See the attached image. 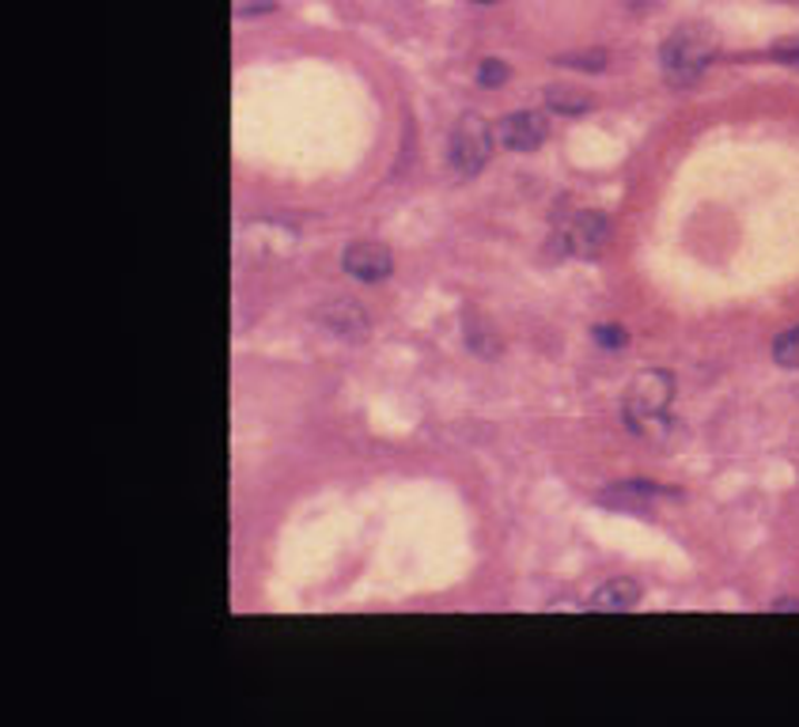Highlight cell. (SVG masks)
Listing matches in <instances>:
<instances>
[{
  "label": "cell",
  "mask_w": 799,
  "mask_h": 727,
  "mask_svg": "<svg viewBox=\"0 0 799 727\" xmlns=\"http://www.w3.org/2000/svg\"><path fill=\"white\" fill-rule=\"evenodd\" d=\"M595 342L606 348H622V345H629V334L622 326H595Z\"/></svg>",
  "instance_id": "cell-13"
},
{
  "label": "cell",
  "mask_w": 799,
  "mask_h": 727,
  "mask_svg": "<svg viewBox=\"0 0 799 727\" xmlns=\"http://www.w3.org/2000/svg\"><path fill=\"white\" fill-rule=\"evenodd\" d=\"M663 497L660 485H652V481H622L618 489H610L603 493V504H618V508H644L648 500Z\"/></svg>",
  "instance_id": "cell-8"
},
{
  "label": "cell",
  "mask_w": 799,
  "mask_h": 727,
  "mask_svg": "<svg viewBox=\"0 0 799 727\" xmlns=\"http://www.w3.org/2000/svg\"><path fill=\"white\" fill-rule=\"evenodd\" d=\"M274 0H235V16H258V12H274Z\"/></svg>",
  "instance_id": "cell-14"
},
{
  "label": "cell",
  "mask_w": 799,
  "mask_h": 727,
  "mask_svg": "<svg viewBox=\"0 0 799 727\" xmlns=\"http://www.w3.org/2000/svg\"><path fill=\"white\" fill-rule=\"evenodd\" d=\"M773 356H777V364H785V367H799V337H796V330L780 334V342L773 345Z\"/></svg>",
  "instance_id": "cell-10"
},
{
  "label": "cell",
  "mask_w": 799,
  "mask_h": 727,
  "mask_svg": "<svg viewBox=\"0 0 799 727\" xmlns=\"http://www.w3.org/2000/svg\"><path fill=\"white\" fill-rule=\"evenodd\" d=\"M773 610H788V613H792V610H799V602H796V599H777Z\"/></svg>",
  "instance_id": "cell-16"
},
{
  "label": "cell",
  "mask_w": 799,
  "mask_h": 727,
  "mask_svg": "<svg viewBox=\"0 0 799 727\" xmlns=\"http://www.w3.org/2000/svg\"><path fill=\"white\" fill-rule=\"evenodd\" d=\"M558 65H569V69H606V53L603 50H591V53H565V58H558Z\"/></svg>",
  "instance_id": "cell-11"
},
{
  "label": "cell",
  "mask_w": 799,
  "mask_h": 727,
  "mask_svg": "<svg viewBox=\"0 0 799 727\" xmlns=\"http://www.w3.org/2000/svg\"><path fill=\"white\" fill-rule=\"evenodd\" d=\"M504 80H507V65L504 61H496V58L482 61V69H477V83H485V88H496V83H504Z\"/></svg>",
  "instance_id": "cell-12"
},
{
  "label": "cell",
  "mask_w": 799,
  "mask_h": 727,
  "mask_svg": "<svg viewBox=\"0 0 799 727\" xmlns=\"http://www.w3.org/2000/svg\"><path fill=\"white\" fill-rule=\"evenodd\" d=\"M773 58L785 65H799V42H780L773 46Z\"/></svg>",
  "instance_id": "cell-15"
},
{
  "label": "cell",
  "mask_w": 799,
  "mask_h": 727,
  "mask_svg": "<svg viewBox=\"0 0 799 727\" xmlns=\"http://www.w3.org/2000/svg\"><path fill=\"white\" fill-rule=\"evenodd\" d=\"M546 102H550V110H558V115H584V110H591L588 91L565 88V83H553V88L546 91Z\"/></svg>",
  "instance_id": "cell-9"
},
{
  "label": "cell",
  "mask_w": 799,
  "mask_h": 727,
  "mask_svg": "<svg viewBox=\"0 0 799 727\" xmlns=\"http://www.w3.org/2000/svg\"><path fill=\"white\" fill-rule=\"evenodd\" d=\"M342 266H345L349 277L364 281V285H375V281H387L394 273V258L383 243L361 239V243H349V247H345Z\"/></svg>",
  "instance_id": "cell-4"
},
{
  "label": "cell",
  "mask_w": 799,
  "mask_h": 727,
  "mask_svg": "<svg viewBox=\"0 0 799 727\" xmlns=\"http://www.w3.org/2000/svg\"><path fill=\"white\" fill-rule=\"evenodd\" d=\"M477 4H493V0H477Z\"/></svg>",
  "instance_id": "cell-18"
},
{
  "label": "cell",
  "mask_w": 799,
  "mask_h": 727,
  "mask_svg": "<svg viewBox=\"0 0 799 727\" xmlns=\"http://www.w3.org/2000/svg\"><path fill=\"white\" fill-rule=\"evenodd\" d=\"M796 337H799V326H796Z\"/></svg>",
  "instance_id": "cell-19"
},
{
  "label": "cell",
  "mask_w": 799,
  "mask_h": 727,
  "mask_svg": "<svg viewBox=\"0 0 799 727\" xmlns=\"http://www.w3.org/2000/svg\"><path fill=\"white\" fill-rule=\"evenodd\" d=\"M561 239H565V250L576 254V258H595L610 239V220L603 213H576Z\"/></svg>",
  "instance_id": "cell-6"
},
{
  "label": "cell",
  "mask_w": 799,
  "mask_h": 727,
  "mask_svg": "<svg viewBox=\"0 0 799 727\" xmlns=\"http://www.w3.org/2000/svg\"><path fill=\"white\" fill-rule=\"evenodd\" d=\"M622 4H629V8H641V4H648V0H622Z\"/></svg>",
  "instance_id": "cell-17"
},
{
  "label": "cell",
  "mask_w": 799,
  "mask_h": 727,
  "mask_svg": "<svg viewBox=\"0 0 799 727\" xmlns=\"http://www.w3.org/2000/svg\"><path fill=\"white\" fill-rule=\"evenodd\" d=\"M496 137H501V145L512 148V153H534V148L550 137V121L546 115H539V110H515V115H507L501 121Z\"/></svg>",
  "instance_id": "cell-5"
},
{
  "label": "cell",
  "mask_w": 799,
  "mask_h": 727,
  "mask_svg": "<svg viewBox=\"0 0 799 727\" xmlns=\"http://www.w3.org/2000/svg\"><path fill=\"white\" fill-rule=\"evenodd\" d=\"M674 399V380L667 372H641L625 391V424L633 432H644L648 424L663 421Z\"/></svg>",
  "instance_id": "cell-2"
},
{
  "label": "cell",
  "mask_w": 799,
  "mask_h": 727,
  "mask_svg": "<svg viewBox=\"0 0 799 727\" xmlns=\"http://www.w3.org/2000/svg\"><path fill=\"white\" fill-rule=\"evenodd\" d=\"M641 602V583L637 580H606L603 588L591 595L588 607L595 613H629Z\"/></svg>",
  "instance_id": "cell-7"
},
{
  "label": "cell",
  "mask_w": 799,
  "mask_h": 727,
  "mask_svg": "<svg viewBox=\"0 0 799 727\" xmlns=\"http://www.w3.org/2000/svg\"><path fill=\"white\" fill-rule=\"evenodd\" d=\"M493 156V129L482 115H463L451 129V167L463 178H474Z\"/></svg>",
  "instance_id": "cell-3"
},
{
  "label": "cell",
  "mask_w": 799,
  "mask_h": 727,
  "mask_svg": "<svg viewBox=\"0 0 799 727\" xmlns=\"http://www.w3.org/2000/svg\"><path fill=\"white\" fill-rule=\"evenodd\" d=\"M717 42L704 27H679L663 46H660V65L671 83H693L709 69Z\"/></svg>",
  "instance_id": "cell-1"
}]
</instances>
